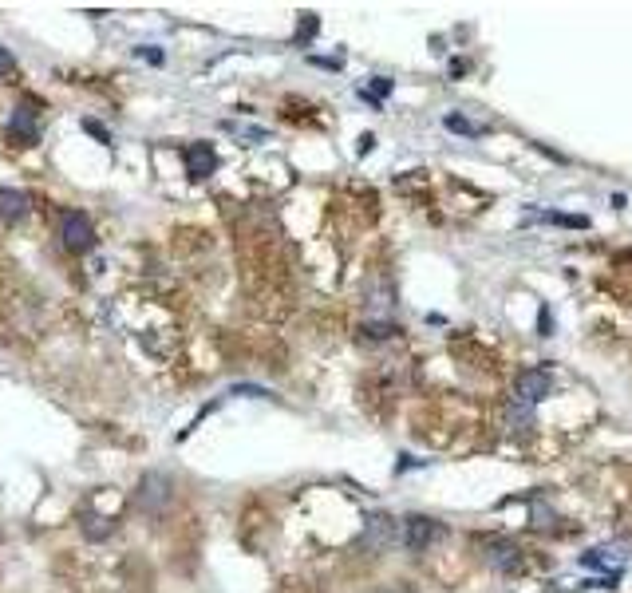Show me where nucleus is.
<instances>
[{
    "mask_svg": "<svg viewBox=\"0 0 632 593\" xmlns=\"http://www.w3.org/2000/svg\"><path fill=\"white\" fill-rule=\"evenodd\" d=\"M56 222H60V246L68 254H87L95 246V230H91V222L79 210H60Z\"/></svg>",
    "mask_w": 632,
    "mask_h": 593,
    "instance_id": "nucleus-2",
    "label": "nucleus"
},
{
    "mask_svg": "<svg viewBox=\"0 0 632 593\" xmlns=\"http://www.w3.org/2000/svg\"><path fill=\"white\" fill-rule=\"evenodd\" d=\"M581 566H589V570H605V566H609V574H621L625 554H617L613 546H605V550H585V554H581Z\"/></svg>",
    "mask_w": 632,
    "mask_h": 593,
    "instance_id": "nucleus-11",
    "label": "nucleus"
},
{
    "mask_svg": "<svg viewBox=\"0 0 632 593\" xmlns=\"http://www.w3.org/2000/svg\"><path fill=\"white\" fill-rule=\"evenodd\" d=\"M550 325H553V321H550V309H542V337H550Z\"/></svg>",
    "mask_w": 632,
    "mask_h": 593,
    "instance_id": "nucleus-19",
    "label": "nucleus"
},
{
    "mask_svg": "<svg viewBox=\"0 0 632 593\" xmlns=\"http://www.w3.org/2000/svg\"><path fill=\"white\" fill-rule=\"evenodd\" d=\"M368 313H372V321H388L392 317V305H395V289L388 277H380V281H372L368 285Z\"/></svg>",
    "mask_w": 632,
    "mask_h": 593,
    "instance_id": "nucleus-9",
    "label": "nucleus"
},
{
    "mask_svg": "<svg viewBox=\"0 0 632 593\" xmlns=\"http://www.w3.org/2000/svg\"><path fill=\"white\" fill-rule=\"evenodd\" d=\"M443 123H447V131H455V135H482V131H486V127H482V123H471V119H463V115H447V119H443Z\"/></svg>",
    "mask_w": 632,
    "mask_h": 593,
    "instance_id": "nucleus-13",
    "label": "nucleus"
},
{
    "mask_svg": "<svg viewBox=\"0 0 632 593\" xmlns=\"http://www.w3.org/2000/svg\"><path fill=\"white\" fill-rule=\"evenodd\" d=\"M482 562L494 574H518L522 570V550L510 538H482Z\"/></svg>",
    "mask_w": 632,
    "mask_h": 593,
    "instance_id": "nucleus-3",
    "label": "nucleus"
},
{
    "mask_svg": "<svg viewBox=\"0 0 632 593\" xmlns=\"http://www.w3.org/2000/svg\"><path fill=\"white\" fill-rule=\"evenodd\" d=\"M553 226H569V230H589V218L585 214H542Z\"/></svg>",
    "mask_w": 632,
    "mask_h": 593,
    "instance_id": "nucleus-15",
    "label": "nucleus"
},
{
    "mask_svg": "<svg viewBox=\"0 0 632 593\" xmlns=\"http://www.w3.org/2000/svg\"><path fill=\"white\" fill-rule=\"evenodd\" d=\"M182 163H186V174L190 178H210L214 167H218V155H214V147L210 143H186L182 147Z\"/></svg>",
    "mask_w": 632,
    "mask_h": 593,
    "instance_id": "nucleus-8",
    "label": "nucleus"
},
{
    "mask_svg": "<svg viewBox=\"0 0 632 593\" xmlns=\"http://www.w3.org/2000/svg\"><path fill=\"white\" fill-rule=\"evenodd\" d=\"M550 388H553L550 368H526V372L514 380V396H510V400H518V404L534 408V404H542V400L550 396Z\"/></svg>",
    "mask_w": 632,
    "mask_h": 593,
    "instance_id": "nucleus-4",
    "label": "nucleus"
},
{
    "mask_svg": "<svg viewBox=\"0 0 632 593\" xmlns=\"http://www.w3.org/2000/svg\"><path fill=\"white\" fill-rule=\"evenodd\" d=\"M16 72H20L16 56H12L8 48H0V84H12V80H16Z\"/></svg>",
    "mask_w": 632,
    "mask_h": 593,
    "instance_id": "nucleus-16",
    "label": "nucleus"
},
{
    "mask_svg": "<svg viewBox=\"0 0 632 593\" xmlns=\"http://www.w3.org/2000/svg\"><path fill=\"white\" fill-rule=\"evenodd\" d=\"M439 534H443V526H439L435 518H427V514H407V518H403V530H399V538H403V546H407L411 554L427 550Z\"/></svg>",
    "mask_w": 632,
    "mask_h": 593,
    "instance_id": "nucleus-5",
    "label": "nucleus"
},
{
    "mask_svg": "<svg viewBox=\"0 0 632 593\" xmlns=\"http://www.w3.org/2000/svg\"><path fill=\"white\" fill-rule=\"evenodd\" d=\"M139 56L151 60V64H162V52H158V48H139Z\"/></svg>",
    "mask_w": 632,
    "mask_h": 593,
    "instance_id": "nucleus-18",
    "label": "nucleus"
},
{
    "mask_svg": "<svg viewBox=\"0 0 632 593\" xmlns=\"http://www.w3.org/2000/svg\"><path fill=\"white\" fill-rule=\"evenodd\" d=\"M83 127H87V131H91V135H95V139H99V143H107V131H103V127H99V123H91V119H87V123H83Z\"/></svg>",
    "mask_w": 632,
    "mask_h": 593,
    "instance_id": "nucleus-17",
    "label": "nucleus"
},
{
    "mask_svg": "<svg viewBox=\"0 0 632 593\" xmlns=\"http://www.w3.org/2000/svg\"><path fill=\"white\" fill-rule=\"evenodd\" d=\"M384 593H411L407 586H392V590H384Z\"/></svg>",
    "mask_w": 632,
    "mask_h": 593,
    "instance_id": "nucleus-20",
    "label": "nucleus"
},
{
    "mask_svg": "<svg viewBox=\"0 0 632 593\" xmlns=\"http://www.w3.org/2000/svg\"><path fill=\"white\" fill-rule=\"evenodd\" d=\"M360 95H364V99H368V103H384V99H388V95H392V80H384V76H376V80H372V84L364 87V91H360Z\"/></svg>",
    "mask_w": 632,
    "mask_h": 593,
    "instance_id": "nucleus-14",
    "label": "nucleus"
},
{
    "mask_svg": "<svg viewBox=\"0 0 632 593\" xmlns=\"http://www.w3.org/2000/svg\"><path fill=\"white\" fill-rule=\"evenodd\" d=\"M395 538H399V526H395L392 514H368V522H364V546L372 554L388 550Z\"/></svg>",
    "mask_w": 632,
    "mask_h": 593,
    "instance_id": "nucleus-7",
    "label": "nucleus"
},
{
    "mask_svg": "<svg viewBox=\"0 0 632 593\" xmlns=\"http://www.w3.org/2000/svg\"><path fill=\"white\" fill-rule=\"evenodd\" d=\"M32 198L24 194V190H12V186H4L0 190V222H8V226H16V222H24L28 218V206Z\"/></svg>",
    "mask_w": 632,
    "mask_h": 593,
    "instance_id": "nucleus-10",
    "label": "nucleus"
},
{
    "mask_svg": "<svg viewBox=\"0 0 632 593\" xmlns=\"http://www.w3.org/2000/svg\"><path fill=\"white\" fill-rule=\"evenodd\" d=\"M8 143H16V147H32V143H40V119H36V107L20 103V107L8 115Z\"/></svg>",
    "mask_w": 632,
    "mask_h": 593,
    "instance_id": "nucleus-6",
    "label": "nucleus"
},
{
    "mask_svg": "<svg viewBox=\"0 0 632 593\" xmlns=\"http://www.w3.org/2000/svg\"><path fill=\"white\" fill-rule=\"evenodd\" d=\"M174 503V479L170 475H162V471H151V475H143L139 479V491H135V507L143 510L147 518H158V514H166Z\"/></svg>",
    "mask_w": 632,
    "mask_h": 593,
    "instance_id": "nucleus-1",
    "label": "nucleus"
},
{
    "mask_svg": "<svg viewBox=\"0 0 632 593\" xmlns=\"http://www.w3.org/2000/svg\"><path fill=\"white\" fill-rule=\"evenodd\" d=\"M506 427H510V431H530V427H534V408L510 400V404H506Z\"/></svg>",
    "mask_w": 632,
    "mask_h": 593,
    "instance_id": "nucleus-12",
    "label": "nucleus"
}]
</instances>
